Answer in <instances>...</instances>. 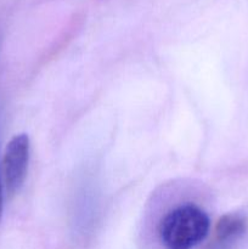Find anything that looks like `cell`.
<instances>
[{
    "label": "cell",
    "mask_w": 248,
    "mask_h": 249,
    "mask_svg": "<svg viewBox=\"0 0 248 249\" xmlns=\"http://www.w3.org/2000/svg\"><path fill=\"white\" fill-rule=\"evenodd\" d=\"M211 220L195 204H184L170 211L159 224V237L167 249H192L208 236Z\"/></svg>",
    "instance_id": "6da1fadb"
},
{
    "label": "cell",
    "mask_w": 248,
    "mask_h": 249,
    "mask_svg": "<svg viewBox=\"0 0 248 249\" xmlns=\"http://www.w3.org/2000/svg\"><path fill=\"white\" fill-rule=\"evenodd\" d=\"M29 138L27 134L14 136L5 150L2 170L5 186L10 196L17 194L27 177L29 162Z\"/></svg>",
    "instance_id": "7a4b0ae2"
},
{
    "label": "cell",
    "mask_w": 248,
    "mask_h": 249,
    "mask_svg": "<svg viewBox=\"0 0 248 249\" xmlns=\"http://www.w3.org/2000/svg\"><path fill=\"white\" fill-rule=\"evenodd\" d=\"M247 230V220L240 214H226L215 228V246L219 249L230 247L240 240Z\"/></svg>",
    "instance_id": "3957f363"
},
{
    "label": "cell",
    "mask_w": 248,
    "mask_h": 249,
    "mask_svg": "<svg viewBox=\"0 0 248 249\" xmlns=\"http://www.w3.org/2000/svg\"><path fill=\"white\" fill-rule=\"evenodd\" d=\"M2 213V192H1V184H0V219H1Z\"/></svg>",
    "instance_id": "277c9868"
}]
</instances>
